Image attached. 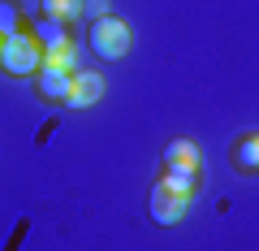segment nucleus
I'll use <instances>...</instances> for the list:
<instances>
[{
  "mask_svg": "<svg viewBox=\"0 0 259 251\" xmlns=\"http://www.w3.org/2000/svg\"><path fill=\"white\" fill-rule=\"evenodd\" d=\"M0 44H5V39H0Z\"/></svg>",
  "mask_w": 259,
  "mask_h": 251,
  "instance_id": "14",
  "label": "nucleus"
},
{
  "mask_svg": "<svg viewBox=\"0 0 259 251\" xmlns=\"http://www.w3.org/2000/svg\"><path fill=\"white\" fill-rule=\"evenodd\" d=\"M69 87H74V74H65V69H39L35 74V91L44 95V100H52V104H65L69 100Z\"/></svg>",
  "mask_w": 259,
  "mask_h": 251,
  "instance_id": "5",
  "label": "nucleus"
},
{
  "mask_svg": "<svg viewBox=\"0 0 259 251\" xmlns=\"http://www.w3.org/2000/svg\"><path fill=\"white\" fill-rule=\"evenodd\" d=\"M82 18H108V0H82Z\"/></svg>",
  "mask_w": 259,
  "mask_h": 251,
  "instance_id": "13",
  "label": "nucleus"
},
{
  "mask_svg": "<svg viewBox=\"0 0 259 251\" xmlns=\"http://www.w3.org/2000/svg\"><path fill=\"white\" fill-rule=\"evenodd\" d=\"M44 65L48 69H65V74H78V44L65 39L56 48H44Z\"/></svg>",
  "mask_w": 259,
  "mask_h": 251,
  "instance_id": "7",
  "label": "nucleus"
},
{
  "mask_svg": "<svg viewBox=\"0 0 259 251\" xmlns=\"http://www.w3.org/2000/svg\"><path fill=\"white\" fill-rule=\"evenodd\" d=\"M104 87H108V83H104L100 74L78 69V74H74V87H69V100H65V104H69V109H91V104L104 95Z\"/></svg>",
  "mask_w": 259,
  "mask_h": 251,
  "instance_id": "4",
  "label": "nucleus"
},
{
  "mask_svg": "<svg viewBox=\"0 0 259 251\" xmlns=\"http://www.w3.org/2000/svg\"><path fill=\"white\" fill-rule=\"evenodd\" d=\"M233 165H238L242 173H259V134L238 139V148H233Z\"/></svg>",
  "mask_w": 259,
  "mask_h": 251,
  "instance_id": "8",
  "label": "nucleus"
},
{
  "mask_svg": "<svg viewBox=\"0 0 259 251\" xmlns=\"http://www.w3.org/2000/svg\"><path fill=\"white\" fill-rule=\"evenodd\" d=\"M160 182H164L168 191H177V195H194V191H199V169H164Z\"/></svg>",
  "mask_w": 259,
  "mask_h": 251,
  "instance_id": "9",
  "label": "nucleus"
},
{
  "mask_svg": "<svg viewBox=\"0 0 259 251\" xmlns=\"http://www.w3.org/2000/svg\"><path fill=\"white\" fill-rule=\"evenodd\" d=\"M30 35H35V39H39V44H44V48H56V44H65V39H69V30H65L61 22L44 18V22H39L35 30H30Z\"/></svg>",
  "mask_w": 259,
  "mask_h": 251,
  "instance_id": "12",
  "label": "nucleus"
},
{
  "mask_svg": "<svg viewBox=\"0 0 259 251\" xmlns=\"http://www.w3.org/2000/svg\"><path fill=\"white\" fill-rule=\"evenodd\" d=\"M186 208H190V195H177V191H168L164 182L151 186V195H147V212L156 225H177L186 217Z\"/></svg>",
  "mask_w": 259,
  "mask_h": 251,
  "instance_id": "3",
  "label": "nucleus"
},
{
  "mask_svg": "<svg viewBox=\"0 0 259 251\" xmlns=\"http://www.w3.org/2000/svg\"><path fill=\"white\" fill-rule=\"evenodd\" d=\"M0 69L13 74V78L39 74V69H44V44H39L35 35H26V30L9 35L5 44H0Z\"/></svg>",
  "mask_w": 259,
  "mask_h": 251,
  "instance_id": "1",
  "label": "nucleus"
},
{
  "mask_svg": "<svg viewBox=\"0 0 259 251\" xmlns=\"http://www.w3.org/2000/svg\"><path fill=\"white\" fill-rule=\"evenodd\" d=\"M44 18L61 22V26H69V22L82 18V0H44Z\"/></svg>",
  "mask_w": 259,
  "mask_h": 251,
  "instance_id": "10",
  "label": "nucleus"
},
{
  "mask_svg": "<svg viewBox=\"0 0 259 251\" xmlns=\"http://www.w3.org/2000/svg\"><path fill=\"white\" fill-rule=\"evenodd\" d=\"M130 44H134V30H130V22H121L117 13L91 22V48H95V56H104V61H121V56H130Z\"/></svg>",
  "mask_w": 259,
  "mask_h": 251,
  "instance_id": "2",
  "label": "nucleus"
},
{
  "mask_svg": "<svg viewBox=\"0 0 259 251\" xmlns=\"http://www.w3.org/2000/svg\"><path fill=\"white\" fill-rule=\"evenodd\" d=\"M160 160H164V169H199L203 165V148L194 139H173Z\"/></svg>",
  "mask_w": 259,
  "mask_h": 251,
  "instance_id": "6",
  "label": "nucleus"
},
{
  "mask_svg": "<svg viewBox=\"0 0 259 251\" xmlns=\"http://www.w3.org/2000/svg\"><path fill=\"white\" fill-rule=\"evenodd\" d=\"M22 30V9L18 0H0V39H9Z\"/></svg>",
  "mask_w": 259,
  "mask_h": 251,
  "instance_id": "11",
  "label": "nucleus"
}]
</instances>
